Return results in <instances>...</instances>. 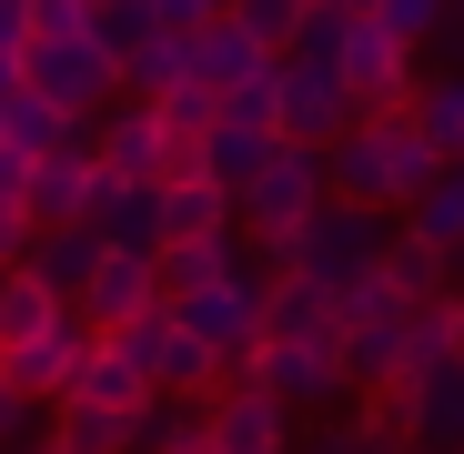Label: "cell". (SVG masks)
<instances>
[{"mask_svg":"<svg viewBox=\"0 0 464 454\" xmlns=\"http://www.w3.org/2000/svg\"><path fill=\"white\" fill-rule=\"evenodd\" d=\"M434 172L444 151L414 131V111H363L343 141H324V202H353V212H404Z\"/></svg>","mask_w":464,"mask_h":454,"instance_id":"obj_1","label":"cell"},{"mask_svg":"<svg viewBox=\"0 0 464 454\" xmlns=\"http://www.w3.org/2000/svg\"><path fill=\"white\" fill-rule=\"evenodd\" d=\"M263 293H273V253H263L253 233H232V273H212V283L172 293V324L222 363V384H243L253 353H263Z\"/></svg>","mask_w":464,"mask_h":454,"instance_id":"obj_2","label":"cell"},{"mask_svg":"<svg viewBox=\"0 0 464 454\" xmlns=\"http://www.w3.org/2000/svg\"><path fill=\"white\" fill-rule=\"evenodd\" d=\"M383 233H394V212H353V202H324V212H303L293 233H253L263 253H273V273H303V283H324L334 303L373 273V253H383Z\"/></svg>","mask_w":464,"mask_h":454,"instance_id":"obj_3","label":"cell"},{"mask_svg":"<svg viewBox=\"0 0 464 454\" xmlns=\"http://www.w3.org/2000/svg\"><path fill=\"white\" fill-rule=\"evenodd\" d=\"M21 92L71 111V121H102L121 101V51L102 31H61V41H21Z\"/></svg>","mask_w":464,"mask_h":454,"instance_id":"obj_4","label":"cell"},{"mask_svg":"<svg viewBox=\"0 0 464 454\" xmlns=\"http://www.w3.org/2000/svg\"><path fill=\"white\" fill-rule=\"evenodd\" d=\"M92 162H102L111 182H151V192H172V182H202V141L172 131L151 101H111V111L92 121Z\"/></svg>","mask_w":464,"mask_h":454,"instance_id":"obj_5","label":"cell"},{"mask_svg":"<svg viewBox=\"0 0 464 454\" xmlns=\"http://www.w3.org/2000/svg\"><path fill=\"white\" fill-rule=\"evenodd\" d=\"M111 343L141 363V384L162 394V404H212L222 394V363L172 324V303H151V314H131V324H111Z\"/></svg>","mask_w":464,"mask_h":454,"instance_id":"obj_6","label":"cell"},{"mask_svg":"<svg viewBox=\"0 0 464 454\" xmlns=\"http://www.w3.org/2000/svg\"><path fill=\"white\" fill-rule=\"evenodd\" d=\"M232 212H243V233H293V222L303 212H324V151L314 141H283L273 131V151H263V172L243 182V202H232Z\"/></svg>","mask_w":464,"mask_h":454,"instance_id":"obj_7","label":"cell"},{"mask_svg":"<svg viewBox=\"0 0 464 454\" xmlns=\"http://www.w3.org/2000/svg\"><path fill=\"white\" fill-rule=\"evenodd\" d=\"M424 51L404 41V31H383V21H343V51H334V82L353 92V111H404L414 101V71Z\"/></svg>","mask_w":464,"mask_h":454,"instance_id":"obj_8","label":"cell"},{"mask_svg":"<svg viewBox=\"0 0 464 454\" xmlns=\"http://www.w3.org/2000/svg\"><path fill=\"white\" fill-rule=\"evenodd\" d=\"M353 121H363V111H353V92L334 82V61H303V51L273 61V131H283V141H314V151H324V141H343Z\"/></svg>","mask_w":464,"mask_h":454,"instance_id":"obj_9","label":"cell"},{"mask_svg":"<svg viewBox=\"0 0 464 454\" xmlns=\"http://www.w3.org/2000/svg\"><path fill=\"white\" fill-rule=\"evenodd\" d=\"M243 384H263L283 414H324L334 394H353V384H343V353H334V343H263Z\"/></svg>","mask_w":464,"mask_h":454,"instance_id":"obj_10","label":"cell"},{"mask_svg":"<svg viewBox=\"0 0 464 454\" xmlns=\"http://www.w3.org/2000/svg\"><path fill=\"white\" fill-rule=\"evenodd\" d=\"M102 192H111V172L92 162V131L71 151H51V162H31V182H21V202H31L41 233H51V222H102Z\"/></svg>","mask_w":464,"mask_h":454,"instance_id":"obj_11","label":"cell"},{"mask_svg":"<svg viewBox=\"0 0 464 454\" xmlns=\"http://www.w3.org/2000/svg\"><path fill=\"white\" fill-rule=\"evenodd\" d=\"M363 293H373V303H394V314H424V303H444V293H454V263H444L424 233H383V253H373Z\"/></svg>","mask_w":464,"mask_h":454,"instance_id":"obj_12","label":"cell"},{"mask_svg":"<svg viewBox=\"0 0 464 454\" xmlns=\"http://www.w3.org/2000/svg\"><path fill=\"white\" fill-rule=\"evenodd\" d=\"M273 61H283V51H263L243 21H222V11L192 31V82H202L212 101H232V92H263V82H273Z\"/></svg>","mask_w":464,"mask_h":454,"instance_id":"obj_13","label":"cell"},{"mask_svg":"<svg viewBox=\"0 0 464 454\" xmlns=\"http://www.w3.org/2000/svg\"><path fill=\"white\" fill-rule=\"evenodd\" d=\"M202 424H212V454H293V414L263 384H222L202 404Z\"/></svg>","mask_w":464,"mask_h":454,"instance_id":"obj_14","label":"cell"},{"mask_svg":"<svg viewBox=\"0 0 464 454\" xmlns=\"http://www.w3.org/2000/svg\"><path fill=\"white\" fill-rule=\"evenodd\" d=\"M61 404H92V414H121V424H141V414H151V384H141V363H131V353L102 333V343L82 353V373H71V394H61Z\"/></svg>","mask_w":464,"mask_h":454,"instance_id":"obj_15","label":"cell"},{"mask_svg":"<svg viewBox=\"0 0 464 454\" xmlns=\"http://www.w3.org/2000/svg\"><path fill=\"white\" fill-rule=\"evenodd\" d=\"M343 333V303L324 283H303V273H273L263 293V343H334Z\"/></svg>","mask_w":464,"mask_h":454,"instance_id":"obj_16","label":"cell"},{"mask_svg":"<svg viewBox=\"0 0 464 454\" xmlns=\"http://www.w3.org/2000/svg\"><path fill=\"white\" fill-rule=\"evenodd\" d=\"M102 253H111V243H102V222H51V233L31 243V263H21V273H31V283H51L61 303H82V293H92V273H102Z\"/></svg>","mask_w":464,"mask_h":454,"instance_id":"obj_17","label":"cell"},{"mask_svg":"<svg viewBox=\"0 0 464 454\" xmlns=\"http://www.w3.org/2000/svg\"><path fill=\"white\" fill-rule=\"evenodd\" d=\"M151 303H162V273H151V253H102V273H92V293H82V314L111 333V324L151 314Z\"/></svg>","mask_w":464,"mask_h":454,"instance_id":"obj_18","label":"cell"},{"mask_svg":"<svg viewBox=\"0 0 464 454\" xmlns=\"http://www.w3.org/2000/svg\"><path fill=\"white\" fill-rule=\"evenodd\" d=\"M92 121H71V111H51V101H31V92H11L0 101V151L11 162H51V151H71Z\"/></svg>","mask_w":464,"mask_h":454,"instance_id":"obj_19","label":"cell"},{"mask_svg":"<svg viewBox=\"0 0 464 454\" xmlns=\"http://www.w3.org/2000/svg\"><path fill=\"white\" fill-rule=\"evenodd\" d=\"M182 82H192V31H151V41L121 51V92L131 101H172Z\"/></svg>","mask_w":464,"mask_h":454,"instance_id":"obj_20","label":"cell"},{"mask_svg":"<svg viewBox=\"0 0 464 454\" xmlns=\"http://www.w3.org/2000/svg\"><path fill=\"white\" fill-rule=\"evenodd\" d=\"M232 222H243V212H232L222 182H172L162 192V243H222Z\"/></svg>","mask_w":464,"mask_h":454,"instance_id":"obj_21","label":"cell"},{"mask_svg":"<svg viewBox=\"0 0 464 454\" xmlns=\"http://www.w3.org/2000/svg\"><path fill=\"white\" fill-rule=\"evenodd\" d=\"M404 233H424V243H434L444 263L464 253V162H444V172H434V182H424V192L404 202Z\"/></svg>","mask_w":464,"mask_h":454,"instance_id":"obj_22","label":"cell"},{"mask_svg":"<svg viewBox=\"0 0 464 454\" xmlns=\"http://www.w3.org/2000/svg\"><path fill=\"white\" fill-rule=\"evenodd\" d=\"M102 243L111 253H162V192L151 182H111L102 192Z\"/></svg>","mask_w":464,"mask_h":454,"instance_id":"obj_23","label":"cell"},{"mask_svg":"<svg viewBox=\"0 0 464 454\" xmlns=\"http://www.w3.org/2000/svg\"><path fill=\"white\" fill-rule=\"evenodd\" d=\"M414 131L444 151V162H464V71H434V82H414Z\"/></svg>","mask_w":464,"mask_h":454,"instance_id":"obj_24","label":"cell"},{"mask_svg":"<svg viewBox=\"0 0 464 454\" xmlns=\"http://www.w3.org/2000/svg\"><path fill=\"white\" fill-rule=\"evenodd\" d=\"M414 434L464 444V353H444L434 373H414Z\"/></svg>","mask_w":464,"mask_h":454,"instance_id":"obj_25","label":"cell"},{"mask_svg":"<svg viewBox=\"0 0 464 454\" xmlns=\"http://www.w3.org/2000/svg\"><path fill=\"white\" fill-rule=\"evenodd\" d=\"M61 314H71V303H61L51 283H31V273H0V353H11V343H41Z\"/></svg>","mask_w":464,"mask_h":454,"instance_id":"obj_26","label":"cell"},{"mask_svg":"<svg viewBox=\"0 0 464 454\" xmlns=\"http://www.w3.org/2000/svg\"><path fill=\"white\" fill-rule=\"evenodd\" d=\"M263 151H273V131H243V121H212V131H202V182H222L232 202H243V182L263 172Z\"/></svg>","mask_w":464,"mask_h":454,"instance_id":"obj_27","label":"cell"},{"mask_svg":"<svg viewBox=\"0 0 464 454\" xmlns=\"http://www.w3.org/2000/svg\"><path fill=\"white\" fill-rule=\"evenodd\" d=\"M51 444H61V454H131V444H141V424L92 414V404H51Z\"/></svg>","mask_w":464,"mask_h":454,"instance_id":"obj_28","label":"cell"},{"mask_svg":"<svg viewBox=\"0 0 464 454\" xmlns=\"http://www.w3.org/2000/svg\"><path fill=\"white\" fill-rule=\"evenodd\" d=\"M141 444H151V454H212V424H202V404H162V394H151Z\"/></svg>","mask_w":464,"mask_h":454,"instance_id":"obj_29","label":"cell"},{"mask_svg":"<svg viewBox=\"0 0 464 454\" xmlns=\"http://www.w3.org/2000/svg\"><path fill=\"white\" fill-rule=\"evenodd\" d=\"M303 11H314V0H232L222 21H243L263 51H293V31H303Z\"/></svg>","mask_w":464,"mask_h":454,"instance_id":"obj_30","label":"cell"},{"mask_svg":"<svg viewBox=\"0 0 464 454\" xmlns=\"http://www.w3.org/2000/svg\"><path fill=\"white\" fill-rule=\"evenodd\" d=\"M444 11H454V0H373V11H363V21H383V31H404V41L424 51V41L444 31Z\"/></svg>","mask_w":464,"mask_h":454,"instance_id":"obj_31","label":"cell"},{"mask_svg":"<svg viewBox=\"0 0 464 454\" xmlns=\"http://www.w3.org/2000/svg\"><path fill=\"white\" fill-rule=\"evenodd\" d=\"M21 21H31V41H61V31H92L102 0H21Z\"/></svg>","mask_w":464,"mask_h":454,"instance_id":"obj_32","label":"cell"},{"mask_svg":"<svg viewBox=\"0 0 464 454\" xmlns=\"http://www.w3.org/2000/svg\"><path fill=\"white\" fill-rule=\"evenodd\" d=\"M31 243H41L31 202H21V192H0V273H21V263H31Z\"/></svg>","mask_w":464,"mask_h":454,"instance_id":"obj_33","label":"cell"},{"mask_svg":"<svg viewBox=\"0 0 464 454\" xmlns=\"http://www.w3.org/2000/svg\"><path fill=\"white\" fill-rule=\"evenodd\" d=\"M151 111H162V121H172V131H192V141H202V131H212V121H222V101H212V92H202V82H182V92H172V101H151Z\"/></svg>","mask_w":464,"mask_h":454,"instance_id":"obj_34","label":"cell"},{"mask_svg":"<svg viewBox=\"0 0 464 454\" xmlns=\"http://www.w3.org/2000/svg\"><path fill=\"white\" fill-rule=\"evenodd\" d=\"M31 424H41V404L11 384V373H0V454H21V444H31Z\"/></svg>","mask_w":464,"mask_h":454,"instance_id":"obj_35","label":"cell"},{"mask_svg":"<svg viewBox=\"0 0 464 454\" xmlns=\"http://www.w3.org/2000/svg\"><path fill=\"white\" fill-rule=\"evenodd\" d=\"M31 41V21H21V0H0V51H21Z\"/></svg>","mask_w":464,"mask_h":454,"instance_id":"obj_36","label":"cell"},{"mask_svg":"<svg viewBox=\"0 0 464 454\" xmlns=\"http://www.w3.org/2000/svg\"><path fill=\"white\" fill-rule=\"evenodd\" d=\"M444 333H454V353H464V283L444 293Z\"/></svg>","mask_w":464,"mask_h":454,"instance_id":"obj_37","label":"cell"},{"mask_svg":"<svg viewBox=\"0 0 464 454\" xmlns=\"http://www.w3.org/2000/svg\"><path fill=\"white\" fill-rule=\"evenodd\" d=\"M21 92V51H0V101H11Z\"/></svg>","mask_w":464,"mask_h":454,"instance_id":"obj_38","label":"cell"},{"mask_svg":"<svg viewBox=\"0 0 464 454\" xmlns=\"http://www.w3.org/2000/svg\"><path fill=\"white\" fill-rule=\"evenodd\" d=\"M363 454H414V444H363Z\"/></svg>","mask_w":464,"mask_h":454,"instance_id":"obj_39","label":"cell"},{"mask_svg":"<svg viewBox=\"0 0 464 454\" xmlns=\"http://www.w3.org/2000/svg\"><path fill=\"white\" fill-rule=\"evenodd\" d=\"M202 11H232V0H202Z\"/></svg>","mask_w":464,"mask_h":454,"instance_id":"obj_40","label":"cell"},{"mask_svg":"<svg viewBox=\"0 0 464 454\" xmlns=\"http://www.w3.org/2000/svg\"><path fill=\"white\" fill-rule=\"evenodd\" d=\"M454 454H464V444H454Z\"/></svg>","mask_w":464,"mask_h":454,"instance_id":"obj_41","label":"cell"}]
</instances>
